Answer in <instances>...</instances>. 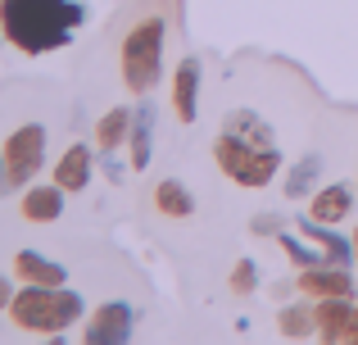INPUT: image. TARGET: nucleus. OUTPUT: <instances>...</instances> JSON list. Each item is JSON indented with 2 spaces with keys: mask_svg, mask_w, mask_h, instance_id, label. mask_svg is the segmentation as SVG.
<instances>
[{
  "mask_svg": "<svg viewBox=\"0 0 358 345\" xmlns=\"http://www.w3.org/2000/svg\"><path fill=\"white\" fill-rule=\"evenodd\" d=\"M100 169H105V177H109V182H122V173H127V164H122V160H114V150H105V160H100Z\"/></svg>",
  "mask_w": 358,
  "mask_h": 345,
  "instance_id": "23",
  "label": "nucleus"
},
{
  "mask_svg": "<svg viewBox=\"0 0 358 345\" xmlns=\"http://www.w3.org/2000/svg\"><path fill=\"white\" fill-rule=\"evenodd\" d=\"M87 9L78 0H0V32L23 55H50L73 41Z\"/></svg>",
  "mask_w": 358,
  "mask_h": 345,
  "instance_id": "1",
  "label": "nucleus"
},
{
  "mask_svg": "<svg viewBox=\"0 0 358 345\" xmlns=\"http://www.w3.org/2000/svg\"><path fill=\"white\" fill-rule=\"evenodd\" d=\"M9 300H14V286H9V282H5V277H0V309H5V304H9Z\"/></svg>",
  "mask_w": 358,
  "mask_h": 345,
  "instance_id": "26",
  "label": "nucleus"
},
{
  "mask_svg": "<svg viewBox=\"0 0 358 345\" xmlns=\"http://www.w3.org/2000/svg\"><path fill=\"white\" fill-rule=\"evenodd\" d=\"M200 59H182L177 64V78H173V109L182 123H195L200 114Z\"/></svg>",
  "mask_w": 358,
  "mask_h": 345,
  "instance_id": "8",
  "label": "nucleus"
},
{
  "mask_svg": "<svg viewBox=\"0 0 358 345\" xmlns=\"http://www.w3.org/2000/svg\"><path fill=\"white\" fill-rule=\"evenodd\" d=\"M350 341L358 345V304H354V328H350Z\"/></svg>",
  "mask_w": 358,
  "mask_h": 345,
  "instance_id": "27",
  "label": "nucleus"
},
{
  "mask_svg": "<svg viewBox=\"0 0 358 345\" xmlns=\"http://www.w3.org/2000/svg\"><path fill=\"white\" fill-rule=\"evenodd\" d=\"M5 191H14V173H9V160H5V150H0V195Z\"/></svg>",
  "mask_w": 358,
  "mask_h": 345,
  "instance_id": "25",
  "label": "nucleus"
},
{
  "mask_svg": "<svg viewBox=\"0 0 358 345\" xmlns=\"http://www.w3.org/2000/svg\"><path fill=\"white\" fill-rule=\"evenodd\" d=\"M250 232H281V218L263 213V218H254V223H250Z\"/></svg>",
  "mask_w": 358,
  "mask_h": 345,
  "instance_id": "24",
  "label": "nucleus"
},
{
  "mask_svg": "<svg viewBox=\"0 0 358 345\" xmlns=\"http://www.w3.org/2000/svg\"><path fill=\"white\" fill-rule=\"evenodd\" d=\"M317 177H322V155H304V160L290 169V177H286V195H290V200L308 195L317 186Z\"/></svg>",
  "mask_w": 358,
  "mask_h": 345,
  "instance_id": "19",
  "label": "nucleus"
},
{
  "mask_svg": "<svg viewBox=\"0 0 358 345\" xmlns=\"http://www.w3.org/2000/svg\"><path fill=\"white\" fill-rule=\"evenodd\" d=\"M299 232H304L308 241H317V246H322L327 255H331V264H354V259H358L354 237H336V232H327V223L304 218V223H299Z\"/></svg>",
  "mask_w": 358,
  "mask_h": 345,
  "instance_id": "15",
  "label": "nucleus"
},
{
  "mask_svg": "<svg viewBox=\"0 0 358 345\" xmlns=\"http://www.w3.org/2000/svg\"><path fill=\"white\" fill-rule=\"evenodd\" d=\"M350 204H354V191L345 182H331V186H322V191L313 195L308 218H317V223H341L345 213H350Z\"/></svg>",
  "mask_w": 358,
  "mask_h": 345,
  "instance_id": "14",
  "label": "nucleus"
},
{
  "mask_svg": "<svg viewBox=\"0 0 358 345\" xmlns=\"http://www.w3.org/2000/svg\"><path fill=\"white\" fill-rule=\"evenodd\" d=\"M222 132H236V136H245V141H254V146H277V132H272L254 109H231L227 123H222Z\"/></svg>",
  "mask_w": 358,
  "mask_h": 345,
  "instance_id": "18",
  "label": "nucleus"
},
{
  "mask_svg": "<svg viewBox=\"0 0 358 345\" xmlns=\"http://www.w3.org/2000/svg\"><path fill=\"white\" fill-rule=\"evenodd\" d=\"M164 36L168 23L164 14H150L141 23H131V32L122 36V82L131 96H150L164 73Z\"/></svg>",
  "mask_w": 358,
  "mask_h": 345,
  "instance_id": "3",
  "label": "nucleus"
},
{
  "mask_svg": "<svg viewBox=\"0 0 358 345\" xmlns=\"http://www.w3.org/2000/svg\"><path fill=\"white\" fill-rule=\"evenodd\" d=\"M254 286H259V264H254V259H241V264L231 268V291H236V295H250Z\"/></svg>",
  "mask_w": 358,
  "mask_h": 345,
  "instance_id": "22",
  "label": "nucleus"
},
{
  "mask_svg": "<svg viewBox=\"0 0 358 345\" xmlns=\"http://www.w3.org/2000/svg\"><path fill=\"white\" fill-rule=\"evenodd\" d=\"M131 304H122V300H109V304H100L96 314H91V323L82 328V337H87L91 345H122V341H131Z\"/></svg>",
  "mask_w": 358,
  "mask_h": 345,
  "instance_id": "6",
  "label": "nucleus"
},
{
  "mask_svg": "<svg viewBox=\"0 0 358 345\" xmlns=\"http://www.w3.org/2000/svg\"><path fill=\"white\" fill-rule=\"evenodd\" d=\"M317 337L322 341H350V328H354V300L350 295H327L317 304Z\"/></svg>",
  "mask_w": 358,
  "mask_h": 345,
  "instance_id": "9",
  "label": "nucleus"
},
{
  "mask_svg": "<svg viewBox=\"0 0 358 345\" xmlns=\"http://www.w3.org/2000/svg\"><path fill=\"white\" fill-rule=\"evenodd\" d=\"M45 141L50 136H45L41 123H23L5 141V160H9V173H14V186H32V177L45 164Z\"/></svg>",
  "mask_w": 358,
  "mask_h": 345,
  "instance_id": "5",
  "label": "nucleus"
},
{
  "mask_svg": "<svg viewBox=\"0 0 358 345\" xmlns=\"http://www.w3.org/2000/svg\"><path fill=\"white\" fill-rule=\"evenodd\" d=\"M155 204H159V213H168V218H191L195 213V195L186 191L177 177H164V182L155 186Z\"/></svg>",
  "mask_w": 358,
  "mask_h": 345,
  "instance_id": "17",
  "label": "nucleus"
},
{
  "mask_svg": "<svg viewBox=\"0 0 358 345\" xmlns=\"http://www.w3.org/2000/svg\"><path fill=\"white\" fill-rule=\"evenodd\" d=\"M354 250H358V232H354Z\"/></svg>",
  "mask_w": 358,
  "mask_h": 345,
  "instance_id": "28",
  "label": "nucleus"
},
{
  "mask_svg": "<svg viewBox=\"0 0 358 345\" xmlns=\"http://www.w3.org/2000/svg\"><path fill=\"white\" fill-rule=\"evenodd\" d=\"M299 291L317 295V300H327V295H350L354 300V277L345 273V264H317V268H299Z\"/></svg>",
  "mask_w": 358,
  "mask_h": 345,
  "instance_id": "7",
  "label": "nucleus"
},
{
  "mask_svg": "<svg viewBox=\"0 0 358 345\" xmlns=\"http://www.w3.org/2000/svg\"><path fill=\"white\" fill-rule=\"evenodd\" d=\"M64 213V186L50 182V186H27L23 195V218L27 223H55Z\"/></svg>",
  "mask_w": 358,
  "mask_h": 345,
  "instance_id": "12",
  "label": "nucleus"
},
{
  "mask_svg": "<svg viewBox=\"0 0 358 345\" xmlns=\"http://www.w3.org/2000/svg\"><path fill=\"white\" fill-rule=\"evenodd\" d=\"M277 241H281V250H286V259L290 264H299V268H317V264H327L331 255H322V246H304L299 237H290V232H277Z\"/></svg>",
  "mask_w": 358,
  "mask_h": 345,
  "instance_id": "20",
  "label": "nucleus"
},
{
  "mask_svg": "<svg viewBox=\"0 0 358 345\" xmlns=\"http://www.w3.org/2000/svg\"><path fill=\"white\" fill-rule=\"evenodd\" d=\"M9 318L14 328L36 332V337H59L73 323L82 318V295L69 291V286H36L27 282L23 291H14L9 300Z\"/></svg>",
  "mask_w": 358,
  "mask_h": 345,
  "instance_id": "2",
  "label": "nucleus"
},
{
  "mask_svg": "<svg viewBox=\"0 0 358 345\" xmlns=\"http://www.w3.org/2000/svg\"><path fill=\"white\" fill-rule=\"evenodd\" d=\"M127 146H131V169H150V155H155V105H136Z\"/></svg>",
  "mask_w": 358,
  "mask_h": 345,
  "instance_id": "13",
  "label": "nucleus"
},
{
  "mask_svg": "<svg viewBox=\"0 0 358 345\" xmlns=\"http://www.w3.org/2000/svg\"><path fill=\"white\" fill-rule=\"evenodd\" d=\"M14 273L23 282H36V286H69V273H64L55 259L36 255V250H18L14 255Z\"/></svg>",
  "mask_w": 358,
  "mask_h": 345,
  "instance_id": "11",
  "label": "nucleus"
},
{
  "mask_svg": "<svg viewBox=\"0 0 358 345\" xmlns=\"http://www.w3.org/2000/svg\"><path fill=\"white\" fill-rule=\"evenodd\" d=\"M313 332H317V318H308L304 309H281V337L304 341V337H313Z\"/></svg>",
  "mask_w": 358,
  "mask_h": 345,
  "instance_id": "21",
  "label": "nucleus"
},
{
  "mask_svg": "<svg viewBox=\"0 0 358 345\" xmlns=\"http://www.w3.org/2000/svg\"><path fill=\"white\" fill-rule=\"evenodd\" d=\"M213 160H218L222 173H227L231 182H241V186H268L272 177H277V169H281L277 146H254V141H245L236 132H222L218 141H213Z\"/></svg>",
  "mask_w": 358,
  "mask_h": 345,
  "instance_id": "4",
  "label": "nucleus"
},
{
  "mask_svg": "<svg viewBox=\"0 0 358 345\" xmlns=\"http://www.w3.org/2000/svg\"><path fill=\"white\" fill-rule=\"evenodd\" d=\"M131 118H136V109H127V105H114L105 118L96 123V141H100V150H118L122 141L131 136Z\"/></svg>",
  "mask_w": 358,
  "mask_h": 345,
  "instance_id": "16",
  "label": "nucleus"
},
{
  "mask_svg": "<svg viewBox=\"0 0 358 345\" xmlns=\"http://www.w3.org/2000/svg\"><path fill=\"white\" fill-rule=\"evenodd\" d=\"M91 169H96V155H91V146L73 141L69 150L59 155V164H55V182H59L64 191H82V186L91 182Z\"/></svg>",
  "mask_w": 358,
  "mask_h": 345,
  "instance_id": "10",
  "label": "nucleus"
}]
</instances>
